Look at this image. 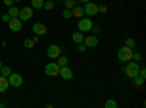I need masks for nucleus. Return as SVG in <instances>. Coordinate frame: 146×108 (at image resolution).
Masks as SVG:
<instances>
[{"label":"nucleus","mask_w":146,"mask_h":108,"mask_svg":"<svg viewBox=\"0 0 146 108\" xmlns=\"http://www.w3.org/2000/svg\"><path fill=\"white\" fill-rule=\"evenodd\" d=\"M133 53H135V51H133V48H130V47H127V45H123L117 51V57H118L120 62L127 63V62H130V60L133 58Z\"/></svg>","instance_id":"nucleus-1"},{"label":"nucleus","mask_w":146,"mask_h":108,"mask_svg":"<svg viewBox=\"0 0 146 108\" xmlns=\"http://www.w3.org/2000/svg\"><path fill=\"white\" fill-rule=\"evenodd\" d=\"M139 70H140V66H139L137 62H136V63H129V64L126 66V69H124L126 75H127L130 79H133L135 76H137V75H139Z\"/></svg>","instance_id":"nucleus-2"},{"label":"nucleus","mask_w":146,"mask_h":108,"mask_svg":"<svg viewBox=\"0 0 146 108\" xmlns=\"http://www.w3.org/2000/svg\"><path fill=\"white\" fill-rule=\"evenodd\" d=\"M44 72H45V75L50 76V78L58 76V73H60V66H58L57 63H48V64H45Z\"/></svg>","instance_id":"nucleus-3"},{"label":"nucleus","mask_w":146,"mask_h":108,"mask_svg":"<svg viewBox=\"0 0 146 108\" xmlns=\"http://www.w3.org/2000/svg\"><path fill=\"white\" fill-rule=\"evenodd\" d=\"M94 27V23L89 18H80L79 19V23H78V28L80 32H86V31H91Z\"/></svg>","instance_id":"nucleus-4"},{"label":"nucleus","mask_w":146,"mask_h":108,"mask_svg":"<svg viewBox=\"0 0 146 108\" xmlns=\"http://www.w3.org/2000/svg\"><path fill=\"white\" fill-rule=\"evenodd\" d=\"M22 83H23V79L19 73H10L9 75V85L10 86L19 88V86H22Z\"/></svg>","instance_id":"nucleus-5"},{"label":"nucleus","mask_w":146,"mask_h":108,"mask_svg":"<svg viewBox=\"0 0 146 108\" xmlns=\"http://www.w3.org/2000/svg\"><path fill=\"white\" fill-rule=\"evenodd\" d=\"M18 18H19L22 22H27V21H29V19L32 18V7H29V6L22 7V9L19 10V15H18Z\"/></svg>","instance_id":"nucleus-6"},{"label":"nucleus","mask_w":146,"mask_h":108,"mask_svg":"<svg viewBox=\"0 0 146 108\" xmlns=\"http://www.w3.org/2000/svg\"><path fill=\"white\" fill-rule=\"evenodd\" d=\"M83 12L88 16H95L96 13H98V5H95L92 2H86L85 6H83Z\"/></svg>","instance_id":"nucleus-7"},{"label":"nucleus","mask_w":146,"mask_h":108,"mask_svg":"<svg viewBox=\"0 0 146 108\" xmlns=\"http://www.w3.org/2000/svg\"><path fill=\"white\" fill-rule=\"evenodd\" d=\"M60 54H62V48H60L57 44H51L47 48V56L50 57V58H57Z\"/></svg>","instance_id":"nucleus-8"},{"label":"nucleus","mask_w":146,"mask_h":108,"mask_svg":"<svg viewBox=\"0 0 146 108\" xmlns=\"http://www.w3.org/2000/svg\"><path fill=\"white\" fill-rule=\"evenodd\" d=\"M9 29L13 31V32H18L22 29V21L19 18H10L9 19Z\"/></svg>","instance_id":"nucleus-9"},{"label":"nucleus","mask_w":146,"mask_h":108,"mask_svg":"<svg viewBox=\"0 0 146 108\" xmlns=\"http://www.w3.org/2000/svg\"><path fill=\"white\" fill-rule=\"evenodd\" d=\"M58 75L62 76L64 80H70L73 78V72H72V69L69 66H62L60 67V73Z\"/></svg>","instance_id":"nucleus-10"},{"label":"nucleus","mask_w":146,"mask_h":108,"mask_svg":"<svg viewBox=\"0 0 146 108\" xmlns=\"http://www.w3.org/2000/svg\"><path fill=\"white\" fill-rule=\"evenodd\" d=\"M32 31L35 32V35H45L47 34V27L44 25V23L36 22V23L32 25Z\"/></svg>","instance_id":"nucleus-11"},{"label":"nucleus","mask_w":146,"mask_h":108,"mask_svg":"<svg viewBox=\"0 0 146 108\" xmlns=\"http://www.w3.org/2000/svg\"><path fill=\"white\" fill-rule=\"evenodd\" d=\"M83 44L88 47H96L98 45V37L96 35H89V37H86V38H83Z\"/></svg>","instance_id":"nucleus-12"},{"label":"nucleus","mask_w":146,"mask_h":108,"mask_svg":"<svg viewBox=\"0 0 146 108\" xmlns=\"http://www.w3.org/2000/svg\"><path fill=\"white\" fill-rule=\"evenodd\" d=\"M7 88H9V79H7L6 76H2V75H0V93L6 92Z\"/></svg>","instance_id":"nucleus-13"},{"label":"nucleus","mask_w":146,"mask_h":108,"mask_svg":"<svg viewBox=\"0 0 146 108\" xmlns=\"http://www.w3.org/2000/svg\"><path fill=\"white\" fill-rule=\"evenodd\" d=\"M83 15H85V12H83V7H80V6H73L72 7V16H76V18H83Z\"/></svg>","instance_id":"nucleus-14"},{"label":"nucleus","mask_w":146,"mask_h":108,"mask_svg":"<svg viewBox=\"0 0 146 108\" xmlns=\"http://www.w3.org/2000/svg\"><path fill=\"white\" fill-rule=\"evenodd\" d=\"M83 34L80 32V31H78V32H75L72 35V40H73V42H76V44H80V42H83Z\"/></svg>","instance_id":"nucleus-15"},{"label":"nucleus","mask_w":146,"mask_h":108,"mask_svg":"<svg viewBox=\"0 0 146 108\" xmlns=\"http://www.w3.org/2000/svg\"><path fill=\"white\" fill-rule=\"evenodd\" d=\"M57 58H58V60H57V64H58L60 67H62V66H67V64H69V58H67L66 56H58Z\"/></svg>","instance_id":"nucleus-16"},{"label":"nucleus","mask_w":146,"mask_h":108,"mask_svg":"<svg viewBox=\"0 0 146 108\" xmlns=\"http://www.w3.org/2000/svg\"><path fill=\"white\" fill-rule=\"evenodd\" d=\"M7 13H9V16H10V18H18V15H19V9H18V7H15V6H10Z\"/></svg>","instance_id":"nucleus-17"},{"label":"nucleus","mask_w":146,"mask_h":108,"mask_svg":"<svg viewBox=\"0 0 146 108\" xmlns=\"http://www.w3.org/2000/svg\"><path fill=\"white\" fill-rule=\"evenodd\" d=\"M32 9H42L44 6V0H31Z\"/></svg>","instance_id":"nucleus-18"},{"label":"nucleus","mask_w":146,"mask_h":108,"mask_svg":"<svg viewBox=\"0 0 146 108\" xmlns=\"http://www.w3.org/2000/svg\"><path fill=\"white\" fill-rule=\"evenodd\" d=\"M10 73H12V72H10V67H9V66H2V69H0V75L9 78Z\"/></svg>","instance_id":"nucleus-19"},{"label":"nucleus","mask_w":146,"mask_h":108,"mask_svg":"<svg viewBox=\"0 0 146 108\" xmlns=\"http://www.w3.org/2000/svg\"><path fill=\"white\" fill-rule=\"evenodd\" d=\"M133 79H135V85H136L137 88L143 86V82H145V78H142L140 75H137V76H135V78H133Z\"/></svg>","instance_id":"nucleus-20"},{"label":"nucleus","mask_w":146,"mask_h":108,"mask_svg":"<svg viewBox=\"0 0 146 108\" xmlns=\"http://www.w3.org/2000/svg\"><path fill=\"white\" fill-rule=\"evenodd\" d=\"M53 7H54L53 0H47V2H44V6H42V9H45V10H51Z\"/></svg>","instance_id":"nucleus-21"},{"label":"nucleus","mask_w":146,"mask_h":108,"mask_svg":"<svg viewBox=\"0 0 146 108\" xmlns=\"http://www.w3.org/2000/svg\"><path fill=\"white\" fill-rule=\"evenodd\" d=\"M104 107H105V108H115V107H117V102H115L114 99H108V101L104 104Z\"/></svg>","instance_id":"nucleus-22"},{"label":"nucleus","mask_w":146,"mask_h":108,"mask_svg":"<svg viewBox=\"0 0 146 108\" xmlns=\"http://www.w3.org/2000/svg\"><path fill=\"white\" fill-rule=\"evenodd\" d=\"M126 45H127V47H130V48H135V47H136V41L133 40L131 37H129V38L126 40Z\"/></svg>","instance_id":"nucleus-23"},{"label":"nucleus","mask_w":146,"mask_h":108,"mask_svg":"<svg viewBox=\"0 0 146 108\" xmlns=\"http://www.w3.org/2000/svg\"><path fill=\"white\" fill-rule=\"evenodd\" d=\"M23 45H25V48H34L35 42L32 40H25V41H23Z\"/></svg>","instance_id":"nucleus-24"},{"label":"nucleus","mask_w":146,"mask_h":108,"mask_svg":"<svg viewBox=\"0 0 146 108\" xmlns=\"http://www.w3.org/2000/svg\"><path fill=\"white\" fill-rule=\"evenodd\" d=\"M63 18H64V19L73 18V16H72V9H64V10H63Z\"/></svg>","instance_id":"nucleus-25"},{"label":"nucleus","mask_w":146,"mask_h":108,"mask_svg":"<svg viewBox=\"0 0 146 108\" xmlns=\"http://www.w3.org/2000/svg\"><path fill=\"white\" fill-rule=\"evenodd\" d=\"M64 6H66V9H72L75 6V0H64Z\"/></svg>","instance_id":"nucleus-26"},{"label":"nucleus","mask_w":146,"mask_h":108,"mask_svg":"<svg viewBox=\"0 0 146 108\" xmlns=\"http://www.w3.org/2000/svg\"><path fill=\"white\" fill-rule=\"evenodd\" d=\"M86 48H88V47H86V45H85L83 42H80V44H78V51H80V53H85V51H86Z\"/></svg>","instance_id":"nucleus-27"},{"label":"nucleus","mask_w":146,"mask_h":108,"mask_svg":"<svg viewBox=\"0 0 146 108\" xmlns=\"http://www.w3.org/2000/svg\"><path fill=\"white\" fill-rule=\"evenodd\" d=\"M107 10H108V7H107L105 5H101V6H98V12H101V13H105Z\"/></svg>","instance_id":"nucleus-28"},{"label":"nucleus","mask_w":146,"mask_h":108,"mask_svg":"<svg viewBox=\"0 0 146 108\" xmlns=\"http://www.w3.org/2000/svg\"><path fill=\"white\" fill-rule=\"evenodd\" d=\"M3 3H5V6L10 7V6H13V3H15V0H3Z\"/></svg>","instance_id":"nucleus-29"},{"label":"nucleus","mask_w":146,"mask_h":108,"mask_svg":"<svg viewBox=\"0 0 146 108\" xmlns=\"http://www.w3.org/2000/svg\"><path fill=\"white\" fill-rule=\"evenodd\" d=\"M133 58H135L136 62H140V60H142V56H140L139 53H133Z\"/></svg>","instance_id":"nucleus-30"},{"label":"nucleus","mask_w":146,"mask_h":108,"mask_svg":"<svg viewBox=\"0 0 146 108\" xmlns=\"http://www.w3.org/2000/svg\"><path fill=\"white\" fill-rule=\"evenodd\" d=\"M9 19H10L9 13H3V15H2V21H3V22H9Z\"/></svg>","instance_id":"nucleus-31"},{"label":"nucleus","mask_w":146,"mask_h":108,"mask_svg":"<svg viewBox=\"0 0 146 108\" xmlns=\"http://www.w3.org/2000/svg\"><path fill=\"white\" fill-rule=\"evenodd\" d=\"M32 41L36 44V42H38V37H34V38H32Z\"/></svg>","instance_id":"nucleus-32"},{"label":"nucleus","mask_w":146,"mask_h":108,"mask_svg":"<svg viewBox=\"0 0 146 108\" xmlns=\"http://www.w3.org/2000/svg\"><path fill=\"white\" fill-rule=\"evenodd\" d=\"M79 2H82V3H86V2H91V0H79Z\"/></svg>","instance_id":"nucleus-33"},{"label":"nucleus","mask_w":146,"mask_h":108,"mask_svg":"<svg viewBox=\"0 0 146 108\" xmlns=\"http://www.w3.org/2000/svg\"><path fill=\"white\" fill-rule=\"evenodd\" d=\"M5 107V104H2V102H0V108H3Z\"/></svg>","instance_id":"nucleus-34"},{"label":"nucleus","mask_w":146,"mask_h":108,"mask_svg":"<svg viewBox=\"0 0 146 108\" xmlns=\"http://www.w3.org/2000/svg\"><path fill=\"white\" fill-rule=\"evenodd\" d=\"M2 66H3V64H2V62H0V69H2Z\"/></svg>","instance_id":"nucleus-35"},{"label":"nucleus","mask_w":146,"mask_h":108,"mask_svg":"<svg viewBox=\"0 0 146 108\" xmlns=\"http://www.w3.org/2000/svg\"><path fill=\"white\" fill-rule=\"evenodd\" d=\"M15 2H21V0H15Z\"/></svg>","instance_id":"nucleus-36"}]
</instances>
